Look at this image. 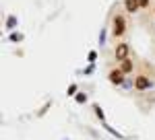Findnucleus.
I'll use <instances>...</instances> for the list:
<instances>
[{
    "mask_svg": "<svg viewBox=\"0 0 155 140\" xmlns=\"http://www.w3.org/2000/svg\"><path fill=\"white\" fill-rule=\"evenodd\" d=\"M8 39L17 43V41H23V35H21V33H15V31H12V33H11V37H8Z\"/></svg>",
    "mask_w": 155,
    "mask_h": 140,
    "instance_id": "obj_8",
    "label": "nucleus"
},
{
    "mask_svg": "<svg viewBox=\"0 0 155 140\" xmlns=\"http://www.w3.org/2000/svg\"><path fill=\"white\" fill-rule=\"evenodd\" d=\"M124 31H126V21H124L122 14H116L114 17V23H112V35L114 37H120V35H124Z\"/></svg>",
    "mask_w": 155,
    "mask_h": 140,
    "instance_id": "obj_1",
    "label": "nucleus"
},
{
    "mask_svg": "<svg viewBox=\"0 0 155 140\" xmlns=\"http://www.w3.org/2000/svg\"><path fill=\"white\" fill-rule=\"evenodd\" d=\"M87 60H89L91 64H93V62L97 60V52H95V49H91V52H89V56H87Z\"/></svg>",
    "mask_w": 155,
    "mask_h": 140,
    "instance_id": "obj_10",
    "label": "nucleus"
},
{
    "mask_svg": "<svg viewBox=\"0 0 155 140\" xmlns=\"http://www.w3.org/2000/svg\"><path fill=\"white\" fill-rule=\"evenodd\" d=\"M74 99H77V103H87V95H85V93H77V95H74Z\"/></svg>",
    "mask_w": 155,
    "mask_h": 140,
    "instance_id": "obj_9",
    "label": "nucleus"
},
{
    "mask_svg": "<svg viewBox=\"0 0 155 140\" xmlns=\"http://www.w3.org/2000/svg\"><path fill=\"white\" fill-rule=\"evenodd\" d=\"M151 87H153V81H151L149 76H145V74H141V76L134 78V89H137V91H147V89H151Z\"/></svg>",
    "mask_w": 155,
    "mask_h": 140,
    "instance_id": "obj_2",
    "label": "nucleus"
},
{
    "mask_svg": "<svg viewBox=\"0 0 155 140\" xmlns=\"http://www.w3.org/2000/svg\"><path fill=\"white\" fill-rule=\"evenodd\" d=\"M149 6V0H141V8H147Z\"/></svg>",
    "mask_w": 155,
    "mask_h": 140,
    "instance_id": "obj_14",
    "label": "nucleus"
},
{
    "mask_svg": "<svg viewBox=\"0 0 155 140\" xmlns=\"http://www.w3.org/2000/svg\"><path fill=\"white\" fill-rule=\"evenodd\" d=\"M17 25H19V21H17V17H15V14H11V17L6 19V29H8V31H12V29H15Z\"/></svg>",
    "mask_w": 155,
    "mask_h": 140,
    "instance_id": "obj_7",
    "label": "nucleus"
},
{
    "mask_svg": "<svg viewBox=\"0 0 155 140\" xmlns=\"http://www.w3.org/2000/svg\"><path fill=\"white\" fill-rule=\"evenodd\" d=\"M124 8H126V12H134L141 8V0H124Z\"/></svg>",
    "mask_w": 155,
    "mask_h": 140,
    "instance_id": "obj_5",
    "label": "nucleus"
},
{
    "mask_svg": "<svg viewBox=\"0 0 155 140\" xmlns=\"http://www.w3.org/2000/svg\"><path fill=\"white\" fill-rule=\"evenodd\" d=\"M99 43H101V46L106 43V31H104V29H101V35H99Z\"/></svg>",
    "mask_w": 155,
    "mask_h": 140,
    "instance_id": "obj_12",
    "label": "nucleus"
},
{
    "mask_svg": "<svg viewBox=\"0 0 155 140\" xmlns=\"http://www.w3.org/2000/svg\"><path fill=\"white\" fill-rule=\"evenodd\" d=\"M66 93L71 95V97H72V95H77V84H71V87H68V91H66Z\"/></svg>",
    "mask_w": 155,
    "mask_h": 140,
    "instance_id": "obj_11",
    "label": "nucleus"
},
{
    "mask_svg": "<svg viewBox=\"0 0 155 140\" xmlns=\"http://www.w3.org/2000/svg\"><path fill=\"white\" fill-rule=\"evenodd\" d=\"M120 70H122L124 74H130L132 70H134V62H132V60H124V62H120Z\"/></svg>",
    "mask_w": 155,
    "mask_h": 140,
    "instance_id": "obj_6",
    "label": "nucleus"
},
{
    "mask_svg": "<svg viewBox=\"0 0 155 140\" xmlns=\"http://www.w3.org/2000/svg\"><path fill=\"white\" fill-rule=\"evenodd\" d=\"M124 76H126V74H124L120 68H116V70H112V72L107 74V81L112 82V84H118L120 87V84H124Z\"/></svg>",
    "mask_w": 155,
    "mask_h": 140,
    "instance_id": "obj_4",
    "label": "nucleus"
},
{
    "mask_svg": "<svg viewBox=\"0 0 155 140\" xmlns=\"http://www.w3.org/2000/svg\"><path fill=\"white\" fill-rule=\"evenodd\" d=\"M153 12H155V8H153Z\"/></svg>",
    "mask_w": 155,
    "mask_h": 140,
    "instance_id": "obj_15",
    "label": "nucleus"
},
{
    "mask_svg": "<svg viewBox=\"0 0 155 140\" xmlns=\"http://www.w3.org/2000/svg\"><path fill=\"white\" fill-rule=\"evenodd\" d=\"M114 54H116V60H118V62H124V60H128V54H130V46H128V43H118Z\"/></svg>",
    "mask_w": 155,
    "mask_h": 140,
    "instance_id": "obj_3",
    "label": "nucleus"
},
{
    "mask_svg": "<svg viewBox=\"0 0 155 140\" xmlns=\"http://www.w3.org/2000/svg\"><path fill=\"white\" fill-rule=\"evenodd\" d=\"M95 111H97V117H99V119H104V111L99 109V105H95Z\"/></svg>",
    "mask_w": 155,
    "mask_h": 140,
    "instance_id": "obj_13",
    "label": "nucleus"
}]
</instances>
